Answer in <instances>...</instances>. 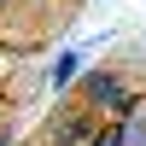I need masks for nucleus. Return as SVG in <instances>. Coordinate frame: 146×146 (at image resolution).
I'll use <instances>...</instances> for the list:
<instances>
[{
    "label": "nucleus",
    "instance_id": "obj_1",
    "mask_svg": "<svg viewBox=\"0 0 146 146\" xmlns=\"http://www.w3.org/2000/svg\"><path fill=\"white\" fill-rule=\"evenodd\" d=\"M76 105H82V111H94L100 123H117V117L135 105V88H129L123 70L100 64V70H82V82H76Z\"/></svg>",
    "mask_w": 146,
    "mask_h": 146
},
{
    "label": "nucleus",
    "instance_id": "obj_2",
    "mask_svg": "<svg viewBox=\"0 0 146 146\" xmlns=\"http://www.w3.org/2000/svg\"><path fill=\"white\" fill-rule=\"evenodd\" d=\"M100 129H105V123H100L94 111H82V105H58V111L47 117V129H41V146H88Z\"/></svg>",
    "mask_w": 146,
    "mask_h": 146
},
{
    "label": "nucleus",
    "instance_id": "obj_3",
    "mask_svg": "<svg viewBox=\"0 0 146 146\" xmlns=\"http://www.w3.org/2000/svg\"><path fill=\"white\" fill-rule=\"evenodd\" d=\"M76 82H82V53H76V47H64V53L47 64V88L64 94V88H76Z\"/></svg>",
    "mask_w": 146,
    "mask_h": 146
},
{
    "label": "nucleus",
    "instance_id": "obj_4",
    "mask_svg": "<svg viewBox=\"0 0 146 146\" xmlns=\"http://www.w3.org/2000/svg\"><path fill=\"white\" fill-rule=\"evenodd\" d=\"M111 129H117V140H123V146H146V94H135V105H129Z\"/></svg>",
    "mask_w": 146,
    "mask_h": 146
},
{
    "label": "nucleus",
    "instance_id": "obj_5",
    "mask_svg": "<svg viewBox=\"0 0 146 146\" xmlns=\"http://www.w3.org/2000/svg\"><path fill=\"white\" fill-rule=\"evenodd\" d=\"M88 146H123V140H117V129H111V123H105V129H100V135H94Z\"/></svg>",
    "mask_w": 146,
    "mask_h": 146
},
{
    "label": "nucleus",
    "instance_id": "obj_6",
    "mask_svg": "<svg viewBox=\"0 0 146 146\" xmlns=\"http://www.w3.org/2000/svg\"><path fill=\"white\" fill-rule=\"evenodd\" d=\"M0 146H18V140H12V135H6V129H0Z\"/></svg>",
    "mask_w": 146,
    "mask_h": 146
},
{
    "label": "nucleus",
    "instance_id": "obj_7",
    "mask_svg": "<svg viewBox=\"0 0 146 146\" xmlns=\"http://www.w3.org/2000/svg\"><path fill=\"white\" fill-rule=\"evenodd\" d=\"M0 6H6V0H0Z\"/></svg>",
    "mask_w": 146,
    "mask_h": 146
}]
</instances>
